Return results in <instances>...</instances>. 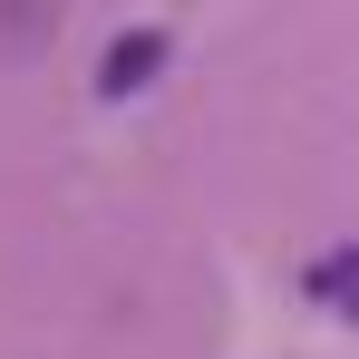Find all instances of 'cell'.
<instances>
[{
	"instance_id": "cell-2",
	"label": "cell",
	"mask_w": 359,
	"mask_h": 359,
	"mask_svg": "<svg viewBox=\"0 0 359 359\" xmlns=\"http://www.w3.org/2000/svg\"><path fill=\"white\" fill-rule=\"evenodd\" d=\"M146 68H165V39H156V29L117 39V59H107V97H136V78H146Z\"/></svg>"
},
{
	"instance_id": "cell-1",
	"label": "cell",
	"mask_w": 359,
	"mask_h": 359,
	"mask_svg": "<svg viewBox=\"0 0 359 359\" xmlns=\"http://www.w3.org/2000/svg\"><path fill=\"white\" fill-rule=\"evenodd\" d=\"M49 10H59V0H0V59H29V49L49 39Z\"/></svg>"
},
{
	"instance_id": "cell-3",
	"label": "cell",
	"mask_w": 359,
	"mask_h": 359,
	"mask_svg": "<svg viewBox=\"0 0 359 359\" xmlns=\"http://www.w3.org/2000/svg\"><path fill=\"white\" fill-rule=\"evenodd\" d=\"M311 292H330L340 311H359V252H340L330 272H311Z\"/></svg>"
}]
</instances>
